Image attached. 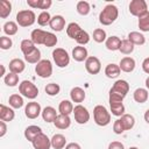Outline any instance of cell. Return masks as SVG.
<instances>
[{"label": "cell", "instance_id": "obj_36", "mask_svg": "<svg viewBox=\"0 0 149 149\" xmlns=\"http://www.w3.org/2000/svg\"><path fill=\"white\" fill-rule=\"evenodd\" d=\"M119 51H120L121 54H123V55H129V54H132V52L134 51V44H133L128 38L121 40V44H120Z\"/></svg>", "mask_w": 149, "mask_h": 149}, {"label": "cell", "instance_id": "obj_2", "mask_svg": "<svg viewBox=\"0 0 149 149\" xmlns=\"http://www.w3.org/2000/svg\"><path fill=\"white\" fill-rule=\"evenodd\" d=\"M93 119L98 126L105 127L111 122V113L102 105H97L93 108Z\"/></svg>", "mask_w": 149, "mask_h": 149}, {"label": "cell", "instance_id": "obj_54", "mask_svg": "<svg viewBox=\"0 0 149 149\" xmlns=\"http://www.w3.org/2000/svg\"><path fill=\"white\" fill-rule=\"evenodd\" d=\"M144 121L147 123H149V109H147L146 113H144Z\"/></svg>", "mask_w": 149, "mask_h": 149}, {"label": "cell", "instance_id": "obj_14", "mask_svg": "<svg viewBox=\"0 0 149 149\" xmlns=\"http://www.w3.org/2000/svg\"><path fill=\"white\" fill-rule=\"evenodd\" d=\"M135 65H136V64H135V59H134V58H132V57H128V56H126V57L121 58L120 64H119L120 70H121V71H123V72H127V73H129V72L134 71Z\"/></svg>", "mask_w": 149, "mask_h": 149}, {"label": "cell", "instance_id": "obj_20", "mask_svg": "<svg viewBox=\"0 0 149 149\" xmlns=\"http://www.w3.org/2000/svg\"><path fill=\"white\" fill-rule=\"evenodd\" d=\"M54 125L56 128L58 129H66L70 127L71 125V119L69 115H64V114H58V116L56 118V120L54 121Z\"/></svg>", "mask_w": 149, "mask_h": 149}, {"label": "cell", "instance_id": "obj_53", "mask_svg": "<svg viewBox=\"0 0 149 149\" xmlns=\"http://www.w3.org/2000/svg\"><path fill=\"white\" fill-rule=\"evenodd\" d=\"M65 149H81V148H80V146H79L78 143L71 142V143H68V144L65 146Z\"/></svg>", "mask_w": 149, "mask_h": 149}, {"label": "cell", "instance_id": "obj_38", "mask_svg": "<svg viewBox=\"0 0 149 149\" xmlns=\"http://www.w3.org/2000/svg\"><path fill=\"white\" fill-rule=\"evenodd\" d=\"M3 81L7 86H10V87H14L19 84V74L16 73H13V72H9L3 78Z\"/></svg>", "mask_w": 149, "mask_h": 149}, {"label": "cell", "instance_id": "obj_40", "mask_svg": "<svg viewBox=\"0 0 149 149\" xmlns=\"http://www.w3.org/2000/svg\"><path fill=\"white\" fill-rule=\"evenodd\" d=\"M93 40H94L97 43L106 42V40H107L106 31H105L102 28H97V29H94V31H93Z\"/></svg>", "mask_w": 149, "mask_h": 149}, {"label": "cell", "instance_id": "obj_16", "mask_svg": "<svg viewBox=\"0 0 149 149\" xmlns=\"http://www.w3.org/2000/svg\"><path fill=\"white\" fill-rule=\"evenodd\" d=\"M15 118V112L13 108L7 107L5 105H0V120L5 122H9Z\"/></svg>", "mask_w": 149, "mask_h": 149}, {"label": "cell", "instance_id": "obj_39", "mask_svg": "<svg viewBox=\"0 0 149 149\" xmlns=\"http://www.w3.org/2000/svg\"><path fill=\"white\" fill-rule=\"evenodd\" d=\"M76 9H77L78 14L85 16V15H87L90 13L91 6H90V3L87 1H78L77 2V6H76Z\"/></svg>", "mask_w": 149, "mask_h": 149}, {"label": "cell", "instance_id": "obj_31", "mask_svg": "<svg viewBox=\"0 0 149 149\" xmlns=\"http://www.w3.org/2000/svg\"><path fill=\"white\" fill-rule=\"evenodd\" d=\"M80 31H81V28H80V26H79L78 23H76V22H71V23H69L68 27H66V34H68V36H69L70 38L76 40V37L78 36V34H79Z\"/></svg>", "mask_w": 149, "mask_h": 149}, {"label": "cell", "instance_id": "obj_28", "mask_svg": "<svg viewBox=\"0 0 149 149\" xmlns=\"http://www.w3.org/2000/svg\"><path fill=\"white\" fill-rule=\"evenodd\" d=\"M73 108L74 107L70 100H62L58 106V112H59V114L70 115L71 113H73Z\"/></svg>", "mask_w": 149, "mask_h": 149}, {"label": "cell", "instance_id": "obj_34", "mask_svg": "<svg viewBox=\"0 0 149 149\" xmlns=\"http://www.w3.org/2000/svg\"><path fill=\"white\" fill-rule=\"evenodd\" d=\"M19 30V26L16 22L14 21H7L5 24H3V33L8 36H13L17 33Z\"/></svg>", "mask_w": 149, "mask_h": 149}, {"label": "cell", "instance_id": "obj_29", "mask_svg": "<svg viewBox=\"0 0 149 149\" xmlns=\"http://www.w3.org/2000/svg\"><path fill=\"white\" fill-rule=\"evenodd\" d=\"M106 48L111 51H115V50H119L120 49V44H121V40L118 37V36H109L107 37L106 42Z\"/></svg>", "mask_w": 149, "mask_h": 149}, {"label": "cell", "instance_id": "obj_50", "mask_svg": "<svg viewBox=\"0 0 149 149\" xmlns=\"http://www.w3.org/2000/svg\"><path fill=\"white\" fill-rule=\"evenodd\" d=\"M108 149H125L123 144L119 141H113L108 144Z\"/></svg>", "mask_w": 149, "mask_h": 149}, {"label": "cell", "instance_id": "obj_4", "mask_svg": "<svg viewBox=\"0 0 149 149\" xmlns=\"http://www.w3.org/2000/svg\"><path fill=\"white\" fill-rule=\"evenodd\" d=\"M19 92L21 93V95L28 99H35L38 95V88L34 83L29 80H22L19 84Z\"/></svg>", "mask_w": 149, "mask_h": 149}, {"label": "cell", "instance_id": "obj_37", "mask_svg": "<svg viewBox=\"0 0 149 149\" xmlns=\"http://www.w3.org/2000/svg\"><path fill=\"white\" fill-rule=\"evenodd\" d=\"M20 48H21V51L23 52V55L26 56V55L30 54V52H31L36 47H35V44H34V42H33L31 40L26 38V40H22V41H21Z\"/></svg>", "mask_w": 149, "mask_h": 149}, {"label": "cell", "instance_id": "obj_22", "mask_svg": "<svg viewBox=\"0 0 149 149\" xmlns=\"http://www.w3.org/2000/svg\"><path fill=\"white\" fill-rule=\"evenodd\" d=\"M41 133H42L41 127L35 126V125H31V126H28V127L24 129V137H26L28 141L33 142L34 139H35L37 135H40Z\"/></svg>", "mask_w": 149, "mask_h": 149}, {"label": "cell", "instance_id": "obj_26", "mask_svg": "<svg viewBox=\"0 0 149 149\" xmlns=\"http://www.w3.org/2000/svg\"><path fill=\"white\" fill-rule=\"evenodd\" d=\"M133 98L136 102L139 104H144L148 100V90L143 88V87H139L134 91L133 93Z\"/></svg>", "mask_w": 149, "mask_h": 149}, {"label": "cell", "instance_id": "obj_23", "mask_svg": "<svg viewBox=\"0 0 149 149\" xmlns=\"http://www.w3.org/2000/svg\"><path fill=\"white\" fill-rule=\"evenodd\" d=\"M120 72H121L120 66L118 64H114V63H109L105 68V74H106L107 78H111V79H114V78L119 77Z\"/></svg>", "mask_w": 149, "mask_h": 149}, {"label": "cell", "instance_id": "obj_35", "mask_svg": "<svg viewBox=\"0 0 149 149\" xmlns=\"http://www.w3.org/2000/svg\"><path fill=\"white\" fill-rule=\"evenodd\" d=\"M8 102H9V106L12 108H21L23 106V104H24L23 98L20 94H16V93H14V94H12L9 97Z\"/></svg>", "mask_w": 149, "mask_h": 149}, {"label": "cell", "instance_id": "obj_57", "mask_svg": "<svg viewBox=\"0 0 149 149\" xmlns=\"http://www.w3.org/2000/svg\"><path fill=\"white\" fill-rule=\"evenodd\" d=\"M129 149H139V148H137V147H130Z\"/></svg>", "mask_w": 149, "mask_h": 149}, {"label": "cell", "instance_id": "obj_56", "mask_svg": "<svg viewBox=\"0 0 149 149\" xmlns=\"http://www.w3.org/2000/svg\"><path fill=\"white\" fill-rule=\"evenodd\" d=\"M5 74V65H1V74L0 76H3Z\"/></svg>", "mask_w": 149, "mask_h": 149}, {"label": "cell", "instance_id": "obj_18", "mask_svg": "<svg viewBox=\"0 0 149 149\" xmlns=\"http://www.w3.org/2000/svg\"><path fill=\"white\" fill-rule=\"evenodd\" d=\"M85 97H86L85 91H84L81 87H79V86L73 87V88L70 91V98H71V100H72L73 102L80 104V102L84 101Z\"/></svg>", "mask_w": 149, "mask_h": 149}, {"label": "cell", "instance_id": "obj_19", "mask_svg": "<svg viewBox=\"0 0 149 149\" xmlns=\"http://www.w3.org/2000/svg\"><path fill=\"white\" fill-rule=\"evenodd\" d=\"M48 31H44L42 29H34L30 34V40L34 42V44L38 45V44H44L45 41V36H47Z\"/></svg>", "mask_w": 149, "mask_h": 149}, {"label": "cell", "instance_id": "obj_5", "mask_svg": "<svg viewBox=\"0 0 149 149\" xmlns=\"http://www.w3.org/2000/svg\"><path fill=\"white\" fill-rule=\"evenodd\" d=\"M52 58L58 68H65L70 63V56L68 51L63 48H56L52 51Z\"/></svg>", "mask_w": 149, "mask_h": 149}, {"label": "cell", "instance_id": "obj_6", "mask_svg": "<svg viewBox=\"0 0 149 149\" xmlns=\"http://www.w3.org/2000/svg\"><path fill=\"white\" fill-rule=\"evenodd\" d=\"M35 72L41 78H49L52 74V64L49 59H41L36 66Z\"/></svg>", "mask_w": 149, "mask_h": 149}, {"label": "cell", "instance_id": "obj_7", "mask_svg": "<svg viewBox=\"0 0 149 149\" xmlns=\"http://www.w3.org/2000/svg\"><path fill=\"white\" fill-rule=\"evenodd\" d=\"M129 12L132 15L141 17L148 12V6L144 0H132L129 2Z\"/></svg>", "mask_w": 149, "mask_h": 149}, {"label": "cell", "instance_id": "obj_8", "mask_svg": "<svg viewBox=\"0 0 149 149\" xmlns=\"http://www.w3.org/2000/svg\"><path fill=\"white\" fill-rule=\"evenodd\" d=\"M73 115H74V121L77 123H79V125H85L90 120V112L87 111L86 107H84L80 104H78L77 106H74V108H73Z\"/></svg>", "mask_w": 149, "mask_h": 149}, {"label": "cell", "instance_id": "obj_52", "mask_svg": "<svg viewBox=\"0 0 149 149\" xmlns=\"http://www.w3.org/2000/svg\"><path fill=\"white\" fill-rule=\"evenodd\" d=\"M7 132V126L5 121H0V137H3Z\"/></svg>", "mask_w": 149, "mask_h": 149}, {"label": "cell", "instance_id": "obj_33", "mask_svg": "<svg viewBox=\"0 0 149 149\" xmlns=\"http://www.w3.org/2000/svg\"><path fill=\"white\" fill-rule=\"evenodd\" d=\"M12 13V3L8 0H1L0 1V17L6 19Z\"/></svg>", "mask_w": 149, "mask_h": 149}, {"label": "cell", "instance_id": "obj_32", "mask_svg": "<svg viewBox=\"0 0 149 149\" xmlns=\"http://www.w3.org/2000/svg\"><path fill=\"white\" fill-rule=\"evenodd\" d=\"M24 61L30 64H37L41 61V51L38 48H35L30 54L24 56Z\"/></svg>", "mask_w": 149, "mask_h": 149}, {"label": "cell", "instance_id": "obj_15", "mask_svg": "<svg viewBox=\"0 0 149 149\" xmlns=\"http://www.w3.org/2000/svg\"><path fill=\"white\" fill-rule=\"evenodd\" d=\"M49 26L55 31H62L65 28V19L62 15H55L51 17Z\"/></svg>", "mask_w": 149, "mask_h": 149}, {"label": "cell", "instance_id": "obj_47", "mask_svg": "<svg viewBox=\"0 0 149 149\" xmlns=\"http://www.w3.org/2000/svg\"><path fill=\"white\" fill-rule=\"evenodd\" d=\"M123 99H125L123 95H121V94H119V93H115V92H113V91L109 90V95H108V101H109V104L122 102Z\"/></svg>", "mask_w": 149, "mask_h": 149}, {"label": "cell", "instance_id": "obj_43", "mask_svg": "<svg viewBox=\"0 0 149 149\" xmlns=\"http://www.w3.org/2000/svg\"><path fill=\"white\" fill-rule=\"evenodd\" d=\"M139 28L141 31H149V12L139 17Z\"/></svg>", "mask_w": 149, "mask_h": 149}, {"label": "cell", "instance_id": "obj_1", "mask_svg": "<svg viewBox=\"0 0 149 149\" xmlns=\"http://www.w3.org/2000/svg\"><path fill=\"white\" fill-rule=\"evenodd\" d=\"M119 16V9L115 5L108 3L104 7V9L100 12L99 14V22L102 26H109L113 22H115V20Z\"/></svg>", "mask_w": 149, "mask_h": 149}, {"label": "cell", "instance_id": "obj_25", "mask_svg": "<svg viewBox=\"0 0 149 149\" xmlns=\"http://www.w3.org/2000/svg\"><path fill=\"white\" fill-rule=\"evenodd\" d=\"M128 40L134 44V45H143L146 43V37L140 31H130L128 34Z\"/></svg>", "mask_w": 149, "mask_h": 149}, {"label": "cell", "instance_id": "obj_17", "mask_svg": "<svg viewBox=\"0 0 149 149\" xmlns=\"http://www.w3.org/2000/svg\"><path fill=\"white\" fill-rule=\"evenodd\" d=\"M24 69H26V64L20 58H14V59H12L9 62V72H13V73L19 74V73L23 72Z\"/></svg>", "mask_w": 149, "mask_h": 149}, {"label": "cell", "instance_id": "obj_27", "mask_svg": "<svg viewBox=\"0 0 149 149\" xmlns=\"http://www.w3.org/2000/svg\"><path fill=\"white\" fill-rule=\"evenodd\" d=\"M50 140H51V147L54 149H63L66 146V139L62 134H55Z\"/></svg>", "mask_w": 149, "mask_h": 149}, {"label": "cell", "instance_id": "obj_10", "mask_svg": "<svg viewBox=\"0 0 149 149\" xmlns=\"http://www.w3.org/2000/svg\"><path fill=\"white\" fill-rule=\"evenodd\" d=\"M24 114L28 119H36L38 118L40 114H42V108H41V105L36 101H30L24 107Z\"/></svg>", "mask_w": 149, "mask_h": 149}, {"label": "cell", "instance_id": "obj_21", "mask_svg": "<svg viewBox=\"0 0 149 149\" xmlns=\"http://www.w3.org/2000/svg\"><path fill=\"white\" fill-rule=\"evenodd\" d=\"M41 115H42V118H43V120H44L45 122H54V121L56 120V118L58 116L56 109H55L54 107H51V106L44 107V108L42 109V114H41Z\"/></svg>", "mask_w": 149, "mask_h": 149}, {"label": "cell", "instance_id": "obj_12", "mask_svg": "<svg viewBox=\"0 0 149 149\" xmlns=\"http://www.w3.org/2000/svg\"><path fill=\"white\" fill-rule=\"evenodd\" d=\"M111 91H113V92H115V93H119V94L126 97L127 93H128V91H129V84H128V81L125 80V79H119V80H116V81L113 84Z\"/></svg>", "mask_w": 149, "mask_h": 149}, {"label": "cell", "instance_id": "obj_45", "mask_svg": "<svg viewBox=\"0 0 149 149\" xmlns=\"http://www.w3.org/2000/svg\"><path fill=\"white\" fill-rule=\"evenodd\" d=\"M76 42H77L79 45H85V44H87V43L90 42V35H88V33L81 29V31H80V33L78 34V36L76 37Z\"/></svg>", "mask_w": 149, "mask_h": 149}, {"label": "cell", "instance_id": "obj_11", "mask_svg": "<svg viewBox=\"0 0 149 149\" xmlns=\"http://www.w3.org/2000/svg\"><path fill=\"white\" fill-rule=\"evenodd\" d=\"M31 143L35 149H50L51 147V140L43 133L37 135Z\"/></svg>", "mask_w": 149, "mask_h": 149}, {"label": "cell", "instance_id": "obj_41", "mask_svg": "<svg viewBox=\"0 0 149 149\" xmlns=\"http://www.w3.org/2000/svg\"><path fill=\"white\" fill-rule=\"evenodd\" d=\"M44 91H45V93H47L48 95L55 97V95H57V94L59 93L61 87H59V85L56 84V83H49V84H47V86L44 87Z\"/></svg>", "mask_w": 149, "mask_h": 149}, {"label": "cell", "instance_id": "obj_3", "mask_svg": "<svg viewBox=\"0 0 149 149\" xmlns=\"http://www.w3.org/2000/svg\"><path fill=\"white\" fill-rule=\"evenodd\" d=\"M35 21H36V15L30 9L20 10L16 14V23L20 27H30L35 23Z\"/></svg>", "mask_w": 149, "mask_h": 149}, {"label": "cell", "instance_id": "obj_24", "mask_svg": "<svg viewBox=\"0 0 149 149\" xmlns=\"http://www.w3.org/2000/svg\"><path fill=\"white\" fill-rule=\"evenodd\" d=\"M27 5L31 8H38V9H48L51 5V0H27Z\"/></svg>", "mask_w": 149, "mask_h": 149}, {"label": "cell", "instance_id": "obj_44", "mask_svg": "<svg viewBox=\"0 0 149 149\" xmlns=\"http://www.w3.org/2000/svg\"><path fill=\"white\" fill-rule=\"evenodd\" d=\"M50 20H51V16H50L49 12H47V10L41 12V13L38 14V16H37V23H38L40 26H42V27L49 24V23H50Z\"/></svg>", "mask_w": 149, "mask_h": 149}, {"label": "cell", "instance_id": "obj_13", "mask_svg": "<svg viewBox=\"0 0 149 149\" xmlns=\"http://www.w3.org/2000/svg\"><path fill=\"white\" fill-rule=\"evenodd\" d=\"M72 57L74 61L77 62H84L87 59L88 57V52H87V49L83 45H77L72 49Z\"/></svg>", "mask_w": 149, "mask_h": 149}, {"label": "cell", "instance_id": "obj_51", "mask_svg": "<svg viewBox=\"0 0 149 149\" xmlns=\"http://www.w3.org/2000/svg\"><path fill=\"white\" fill-rule=\"evenodd\" d=\"M142 70L146 73L149 74V57H147V58L143 59V62H142Z\"/></svg>", "mask_w": 149, "mask_h": 149}, {"label": "cell", "instance_id": "obj_9", "mask_svg": "<svg viewBox=\"0 0 149 149\" xmlns=\"http://www.w3.org/2000/svg\"><path fill=\"white\" fill-rule=\"evenodd\" d=\"M85 69L90 74H98L101 70V63L98 57L88 56L85 61Z\"/></svg>", "mask_w": 149, "mask_h": 149}, {"label": "cell", "instance_id": "obj_55", "mask_svg": "<svg viewBox=\"0 0 149 149\" xmlns=\"http://www.w3.org/2000/svg\"><path fill=\"white\" fill-rule=\"evenodd\" d=\"M146 87L149 90V77H147V79H146Z\"/></svg>", "mask_w": 149, "mask_h": 149}, {"label": "cell", "instance_id": "obj_48", "mask_svg": "<svg viewBox=\"0 0 149 149\" xmlns=\"http://www.w3.org/2000/svg\"><path fill=\"white\" fill-rule=\"evenodd\" d=\"M12 45H13V42H12L10 37H7V36L0 37V48L2 50H8L12 48Z\"/></svg>", "mask_w": 149, "mask_h": 149}, {"label": "cell", "instance_id": "obj_42", "mask_svg": "<svg viewBox=\"0 0 149 149\" xmlns=\"http://www.w3.org/2000/svg\"><path fill=\"white\" fill-rule=\"evenodd\" d=\"M111 106V112L115 116H122L125 114V106L122 102H116V104H109Z\"/></svg>", "mask_w": 149, "mask_h": 149}, {"label": "cell", "instance_id": "obj_49", "mask_svg": "<svg viewBox=\"0 0 149 149\" xmlns=\"http://www.w3.org/2000/svg\"><path fill=\"white\" fill-rule=\"evenodd\" d=\"M113 132H114L115 134H118V135H120V134H122V133L125 132L123 126H122L120 119H118V120L114 121V123H113Z\"/></svg>", "mask_w": 149, "mask_h": 149}, {"label": "cell", "instance_id": "obj_46", "mask_svg": "<svg viewBox=\"0 0 149 149\" xmlns=\"http://www.w3.org/2000/svg\"><path fill=\"white\" fill-rule=\"evenodd\" d=\"M57 41H58V40H57V36H56L54 33L48 31L43 45H45V47H48V48H51V47H55V45L57 44Z\"/></svg>", "mask_w": 149, "mask_h": 149}, {"label": "cell", "instance_id": "obj_30", "mask_svg": "<svg viewBox=\"0 0 149 149\" xmlns=\"http://www.w3.org/2000/svg\"><path fill=\"white\" fill-rule=\"evenodd\" d=\"M120 121L123 126V129L125 130H130L134 125H135V118L132 115V114H123L121 118H120Z\"/></svg>", "mask_w": 149, "mask_h": 149}]
</instances>
